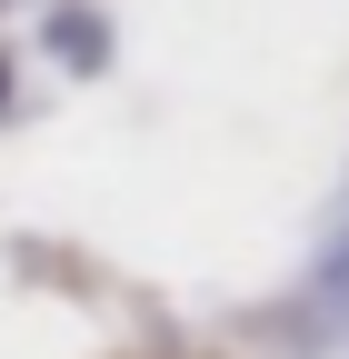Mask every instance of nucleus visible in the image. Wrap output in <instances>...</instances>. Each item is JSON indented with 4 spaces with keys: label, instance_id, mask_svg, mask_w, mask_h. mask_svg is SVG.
Wrapping results in <instances>:
<instances>
[{
    "label": "nucleus",
    "instance_id": "nucleus-1",
    "mask_svg": "<svg viewBox=\"0 0 349 359\" xmlns=\"http://www.w3.org/2000/svg\"><path fill=\"white\" fill-rule=\"evenodd\" d=\"M40 40H50L60 70H80V80H100V70H110V20H100V11H80V0L40 20Z\"/></svg>",
    "mask_w": 349,
    "mask_h": 359
},
{
    "label": "nucleus",
    "instance_id": "nucleus-2",
    "mask_svg": "<svg viewBox=\"0 0 349 359\" xmlns=\"http://www.w3.org/2000/svg\"><path fill=\"white\" fill-rule=\"evenodd\" d=\"M11 100H20V70H11V50H0V120H11Z\"/></svg>",
    "mask_w": 349,
    "mask_h": 359
}]
</instances>
